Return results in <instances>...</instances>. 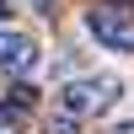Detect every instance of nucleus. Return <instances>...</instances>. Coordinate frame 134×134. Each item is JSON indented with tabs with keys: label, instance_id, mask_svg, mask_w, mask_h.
I'll list each match as a JSON object with an SVG mask.
<instances>
[{
	"label": "nucleus",
	"instance_id": "1",
	"mask_svg": "<svg viewBox=\"0 0 134 134\" xmlns=\"http://www.w3.org/2000/svg\"><path fill=\"white\" fill-rule=\"evenodd\" d=\"M124 97V81L118 75H81V81H64L59 86V113L70 118H97Z\"/></svg>",
	"mask_w": 134,
	"mask_h": 134
},
{
	"label": "nucleus",
	"instance_id": "2",
	"mask_svg": "<svg viewBox=\"0 0 134 134\" xmlns=\"http://www.w3.org/2000/svg\"><path fill=\"white\" fill-rule=\"evenodd\" d=\"M86 32L113 54H134V11H124V5H91L86 11Z\"/></svg>",
	"mask_w": 134,
	"mask_h": 134
},
{
	"label": "nucleus",
	"instance_id": "3",
	"mask_svg": "<svg viewBox=\"0 0 134 134\" xmlns=\"http://www.w3.org/2000/svg\"><path fill=\"white\" fill-rule=\"evenodd\" d=\"M0 70L5 75L38 70V43H32L27 32H16V27H0Z\"/></svg>",
	"mask_w": 134,
	"mask_h": 134
},
{
	"label": "nucleus",
	"instance_id": "4",
	"mask_svg": "<svg viewBox=\"0 0 134 134\" xmlns=\"http://www.w3.org/2000/svg\"><path fill=\"white\" fill-rule=\"evenodd\" d=\"M48 134H81V118H70V113H54V118H48Z\"/></svg>",
	"mask_w": 134,
	"mask_h": 134
},
{
	"label": "nucleus",
	"instance_id": "5",
	"mask_svg": "<svg viewBox=\"0 0 134 134\" xmlns=\"http://www.w3.org/2000/svg\"><path fill=\"white\" fill-rule=\"evenodd\" d=\"M113 134H134V118H124V124H118V129H113Z\"/></svg>",
	"mask_w": 134,
	"mask_h": 134
},
{
	"label": "nucleus",
	"instance_id": "6",
	"mask_svg": "<svg viewBox=\"0 0 134 134\" xmlns=\"http://www.w3.org/2000/svg\"><path fill=\"white\" fill-rule=\"evenodd\" d=\"M5 124H11V118H5V107H0V134H5Z\"/></svg>",
	"mask_w": 134,
	"mask_h": 134
},
{
	"label": "nucleus",
	"instance_id": "7",
	"mask_svg": "<svg viewBox=\"0 0 134 134\" xmlns=\"http://www.w3.org/2000/svg\"><path fill=\"white\" fill-rule=\"evenodd\" d=\"M5 16H11V5H5V0H0V21H5Z\"/></svg>",
	"mask_w": 134,
	"mask_h": 134
}]
</instances>
